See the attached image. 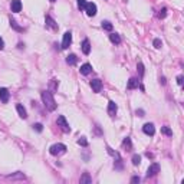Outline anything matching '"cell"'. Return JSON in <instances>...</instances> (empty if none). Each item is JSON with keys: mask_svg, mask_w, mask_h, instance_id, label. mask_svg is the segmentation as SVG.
<instances>
[{"mask_svg": "<svg viewBox=\"0 0 184 184\" xmlns=\"http://www.w3.org/2000/svg\"><path fill=\"white\" fill-rule=\"evenodd\" d=\"M46 26L52 27L53 30H56V29H58V24H56V22L50 16H46Z\"/></svg>", "mask_w": 184, "mask_h": 184, "instance_id": "cell-16", "label": "cell"}, {"mask_svg": "<svg viewBox=\"0 0 184 184\" xmlns=\"http://www.w3.org/2000/svg\"><path fill=\"white\" fill-rule=\"evenodd\" d=\"M9 98H10V94H9V91L6 88H0V101L3 102V104H6L9 101Z\"/></svg>", "mask_w": 184, "mask_h": 184, "instance_id": "cell-8", "label": "cell"}, {"mask_svg": "<svg viewBox=\"0 0 184 184\" xmlns=\"http://www.w3.org/2000/svg\"><path fill=\"white\" fill-rule=\"evenodd\" d=\"M88 183H92V178L89 176V173H84L82 177H81V184H88Z\"/></svg>", "mask_w": 184, "mask_h": 184, "instance_id": "cell-17", "label": "cell"}, {"mask_svg": "<svg viewBox=\"0 0 184 184\" xmlns=\"http://www.w3.org/2000/svg\"><path fill=\"white\" fill-rule=\"evenodd\" d=\"M135 114L138 115V117H144V111H143V109H137Z\"/></svg>", "mask_w": 184, "mask_h": 184, "instance_id": "cell-32", "label": "cell"}, {"mask_svg": "<svg viewBox=\"0 0 184 184\" xmlns=\"http://www.w3.org/2000/svg\"><path fill=\"white\" fill-rule=\"evenodd\" d=\"M85 6H86V0H78V7H79V10H85Z\"/></svg>", "mask_w": 184, "mask_h": 184, "instance_id": "cell-26", "label": "cell"}, {"mask_svg": "<svg viewBox=\"0 0 184 184\" xmlns=\"http://www.w3.org/2000/svg\"><path fill=\"white\" fill-rule=\"evenodd\" d=\"M122 145H124V147H125V148H127V150H131V148H132V144H131V140H129L128 137H127V138H124V141H122Z\"/></svg>", "mask_w": 184, "mask_h": 184, "instance_id": "cell-21", "label": "cell"}, {"mask_svg": "<svg viewBox=\"0 0 184 184\" xmlns=\"http://www.w3.org/2000/svg\"><path fill=\"white\" fill-rule=\"evenodd\" d=\"M49 1H52V3H53V1H56V0H49Z\"/></svg>", "mask_w": 184, "mask_h": 184, "instance_id": "cell-36", "label": "cell"}, {"mask_svg": "<svg viewBox=\"0 0 184 184\" xmlns=\"http://www.w3.org/2000/svg\"><path fill=\"white\" fill-rule=\"evenodd\" d=\"M42 101H43V105L48 108L49 111H55L56 109V102H55L53 95H52V92L43 91V92H42Z\"/></svg>", "mask_w": 184, "mask_h": 184, "instance_id": "cell-1", "label": "cell"}, {"mask_svg": "<svg viewBox=\"0 0 184 184\" xmlns=\"http://www.w3.org/2000/svg\"><path fill=\"white\" fill-rule=\"evenodd\" d=\"M140 163H141V157L138 154H134L132 155V164L134 166H140Z\"/></svg>", "mask_w": 184, "mask_h": 184, "instance_id": "cell-24", "label": "cell"}, {"mask_svg": "<svg viewBox=\"0 0 184 184\" xmlns=\"http://www.w3.org/2000/svg\"><path fill=\"white\" fill-rule=\"evenodd\" d=\"M177 84H178V85H183V76H181V75L177 76Z\"/></svg>", "mask_w": 184, "mask_h": 184, "instance_id": "cell-31", "label": "cell"}, {"mask_svg": "<svg viewBox=\"0 0 184 184\" xmlns=\"http://www.w3.org/2000/svg\"><path fill=\"white\" fill-rule=\"evenodd\" d=\"M91 88H92L94 92H101V89H102V82L99 79L91 81Z\"/></svg>", "mask_w": 184, "mask_h": 184, "instance_id": "cell-7", "label": "cell"}, {"mask_svg": "<svg viewBox=\"0 0 184 184\" xmlns=\"http://www.w3.org/2000/svg\"><path fill=\"white\" fill-rule=\"evenodd\" d=\"M138 85H140V81L137 79V78H131L128 81V89H134V88H138Z\"/></svg>", "mask_w": 184, "mask_h": 184, "instance_id": "cell-15", "label": "cell"}, {"mask_svg": "<svg viewBox=\"0 0 184 184\" xmlns=\"http://www.w3.org/2000/svg\"><path fill=\"white\" fill-rule=\"evenodd\" d=\"M78 144L82 145V147H86V145H88V141H86V138H85V137H81L79 140H78Z\"/></svg>", "mask_w": 184, "mask_h": 184, "instance_id": "cell-25", "label": "cell"}, {"mask_svg": "<svg viewBox=\"0 0 184 184\" xmlns=\"http://www.w3.org/2000/svg\"><path fill=\"white\" fill-rule=\"evenodd\" d=\"M56 122H58V125L62 128V131H65V132H69V131H71V127H69V124L66 122V120H65L64 115H59Z\"/></svg>", "mask_w": 184, "mask_h": 184, "instance_id": "cell-3", "label": "cell"}, {"mask_svg": "<svg viewBox=\"0 0 184 184\" xmlns=\"http://www.w3.org/2000/svg\"><path fill=\"white\" fill-rule=\"evenodd\" d=\"M33 129H36L38 132H42V131H43V125H42V124H35V125H33Z\"/></svg>", "mask_w": 184, "mask_h": 184, "instance_id": "cell-29", "label": "cell"}, {"mask_svg": "<svg viewBox=\"0 0 184 184\" xmlns=\"http://www.w3.org/2000/svg\"><path fill=\"white\" fill-rule=\"evenodd\" d=\"M158 171H160V166H158L157 163H154V164H151V166L148 167V170H147V177L155 176Z\"/></svg>", "mask_w": 184, "mask_h": 184, "instance_id": "cell-6", "label": "cell"}, {"mask_svg": "<svg viewBox=\"0 0 184 184\" xmlns=\"http://www.w3.org/2000/svg\"><path fill=\"white\" fill-rule=\"evenodd\" d=\"M109 39H111V42H112V43H115V45L121 43L120 35H117V33H111V35H109Z\"/></svg>", "mask_w": 184, "mask_h": 184, "instance_id": "cell-18", "label": "cell"}, {"mask_svg": "<svg viewBox=\"0 0 184 184\" xmlns=\"http://www.w3.org/2000/svg\"><path fill=\"white\" fill-rule=\"evenodd\" d=\"M160 82L163 85H166V78H160Z\"/></svg>", "mask_w": 184, "mask_h": 184, "instance_id": "cell-35", "label": "cell"}, {"mask_svg": "<svg viewBox=\"0 0 184 184\" xmlns=\"http://www.w3.org/2000/svg\"><path fill=\"white\" fill-rule=\"evenodd\" d=\"M152 45H154V48L160 49L161 46H163V42H161L160 39H154V42H152Z\"/></svg>", "mask_w": 184, "mask_h": 184, "instance_id": "cell-28", "label": "cell"}, {"mask_svg": "<svg viewBox=\"0 0 184 184\" xmlns=\"http://www.w3.org/2000/svg\"><path fill=\"white\" fill-rule=\"evenodd\" d=\"M82 52H84L85 55H88L89 52H91V43H89L88 39H85L82 42Z\"/></svg>", "mask_w": 184, "mask_h": 184, "instance_id": "cell-14", "label": "cell"}, {"mask_svg": "<svg viewBox=\"0 0 184 184\" xmlns=\"http://www.w3.org/2000/svg\"><path fill=\"white\" fill-rule=\"evenodd\" d=\"M143 131H144L147 135H154L155 128H154V125H152V124H150V122H148V124H145L144 127H143Z\"/></svg>", "mask_w": 184, "mask_h": 184, "instance_id": "cell-9", "label": "cell"}, {"mask_svg": "<svg viewBox=\"0 0 184 184\" xmlns=\"http://www.w3.org/2000/svg\"><path fill=\"white\" fill-rule=\"evenodd\" d=\"M10 7H12V12H20L22 10V3H20V0H12V4H10Z\"/></svg>", "mask_w": 184, "mask_h": 184, "instance_id": "cell-11", "label": "cell"}, {"mask_svg": "<svg viewBox=\"0 0 184 184\" xmlns=\"http://www.w3.org/2000/svg\"><path fill=\"white\" fill-rule=\"evenodd\" d=\"M49 152L52 155H62L66 152V145L64 144H53L50 148H49Z\"/></svg>", "mask_w": 184, "mask_h": 184, "instance_id": "cell-2", "label": "cell"}, {"mask_svg": "<svg viewBox=\"0 0 184 184\" xmlns=\"http://www.w3.org/2000/svg\"><path fill=\"white\" fill-rule=\"evenodd\" d=\"M166 15H167V9H163V10H160V13H158L157 16L160 17V19H164V17H166Z\"/></svg>", "mask_w": 184, "mask_h": 184, "instance_id": "cell-30", "label": "cell"}, {"mask_svg": "<svg viewBox=\"0 0 184 184\" xmlns=\"http://www.w3.org/2000/svg\"><path fill=\"white\" fill-rule=\"evenodd\" d=\"M76 62H78V58L73 55V53H72V55H69L68 58H66V64H68V65H75Z\"/></svg>", "mask_w": 184, "mask_h": 184, "instance_id": "cell-19", "label": "cell"}, {"mask_svg": "<svg viewBox=\"0 0 184 184\" xmlns=\"http://www.w3.org/2000/svg\"><path fill=\"white\" fill-rule=\"evenodd\" d=\"M131 183H140V177H132V178H131Z\"/></svg>", "mask_w": 184, "mask_h": 184, "instance_id": "cell-33", "label": "cell"}, {"mask_svg": "<svg viewBox=\"0 0 184 184\" xmlns=\"http://www.w3.org/2000/svg\"><path fill=\"white\" fill-rule=\"evenodd\" d=\"M137 68H138V72H140V76H144V65L141 64V62H138V65H137Z\"/></svg>", "mask_w": 184, "mask_h": 184, "instance_id": "cell-27", "label": "cell"}, {"mask_svg": "<svg viewBox=\"0 0 184 184\" xmlns=\"http://www.w3.org/2000/svg\"><path fill=\"white\" fill-rule=\"evenodd\" d=\"M10 26H12L13 29H16L17 32H23V27H20V26L16 23V20H13V19H10Z\"/></svg>", "mask_w": 184, "mask_h": 184, "instance_id": "cell-20", "label": "cell"}, {"mask_svg": "<svg viewBox=\"0 0 184 184\" xmlns=\"http://www.w3.org/2000/svg\"><path fill=\"white\" fill-rule=\"evenodd\" d=\"M16 109H17V112H19V117L20 118H27V112H26V109H24V106L22 104H17L16 105Z\"/></svg>", "mask_w": 184, "mask_h": 184, "instance_id": "cell-12", "label": "cell"}, {"mask_svg": "<svg viewBox=\"0 0 184 184\" xmlns=\"http://www.w3.org/2000/svg\"><path fill=\"white\" fill-rule=\"evenodd\" d=\"M102 27H104V30L111 32V30H112V23H111V22H108V20H105V22H102Z\"/></svg>", "mask_w": 184, "mask_h": 184, "instance_id": "cell-23", "label": "cell"}, {"mask_svg": "<svg viewBox=\"0 0 184 184\" xmlns=\"http://www.w3.org/2000/svg\"><path fill=\"white\" fill-rule=\"evenodd\" d=\"M71 43H72V33L66 32L64 35V40H62V49H68Z\"/></svg>", "mask_w": 184, "mask_h": 184, "instance_id": "cell-5", "label": "cell"}, {"mask_svg": "<svg viewBox=\"0 0 184 184\" xmlns=\"http://www.w3.org/2000/svg\"><path fill=\"white\" fill-rule=\"evenodd\" d=\"M161 132L166 134L167 137H173V131L170 129V127H161Z\"/></svg>", "mask_w": 184, "mask_h": 184, "instance_id": "cell-22", "label": "cell"}, {"mask_svg": "<svg viewBox=\"0 0 184 184\" xmlns=\"http://www.w3.org/2000/svg\"><path fill=\"white\" fill-rule=\"evenodd\" d=\"M3 48H4V42H3V39L0 38V50H1Z\"/></svg>", "mask_w": 184, "mask_h": 184, "instance_id": "cell-34", "label": "cell"}, {"mask_svg": "<svg viewBox=\"0 0 184 184\" xmlns=\"http://www.w3.org/2000/svg\"><path fill=\"white\" fill-rule=\"evenodd\" d=\"M117 109H118L117 104H115L114 101H109V104H108V114H109L111 117H115V114H117Z\"/></svg>", "mask_w": 184, "mask_h": 184, "instance_id": "cell-10", "label": "cell"}, {"mask_svg": "<svg viewBox=\"0 0 184 184\" xmlns=\"http://www.w3.org/2000/svg\"><path fill=\"white\" fill-rule=\"evenodd\" d=\"M85 12H86V15H88L89 17L95 16L96 15V4L95 3H86V6H85Z\"/></svg>", "mask_w": 184, "mask_h": 184, "instance_id": "cell-4", "label": "cell"}, {"mask_svg": "<svg viewBox=\"0 0 184 184\" xmlns=\"http://www.w3.org/2000/svg\"><path fill=\"white\" fill-rule=\"evenodd\" d=\"M81 73H82V75H89V73L92 72V66H91V65L89 64H85V65H82V66H81Z\"/></svg>", "mask_w": 184, "mask_h": 184, "instance_id": "cell-13", "label": "cell"}]
</instances>
